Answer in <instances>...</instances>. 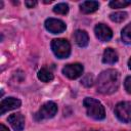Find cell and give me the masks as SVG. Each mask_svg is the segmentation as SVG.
I'll list each match as a JSON object with an SVG mask.
<instances>
[{
  "label": "cell",
  "mask_w": 131,
  "mask_h": 131,
  "mask_svg": "<svg viewBox=\"0 0 131 131\" xmlns=\"http://www.w3.org/2000/svg\"><path fill=\"white\" fill-rule=\"evenodd\" d=\"M120 86V74L115 69H107L99 74L96 80V89L99 93L108 95L118 90Z\"/></svg>",
  "instance_id": "cell-1"
},
{
  "label": "cell",
  "mask_w": 131,
  "mask_h": 131,
  "mask_svg": "<svg viewBox=\"0 0 131 131\" xmlns=\"http://www.w3.org/2000/svg\"><path fill=\"white\" fill-rule=\"evenodd\" d=\"M83 105L86 108V114L88 117L94 120H103L105 118V111L102 103L92 97H86L83 100Z\"/></svg>",
  "instance_id": "cell-2"
},
{
  "label": "cell",
  "mask_w": 131,
  "mask_h": 131,
  "mask_svg": "<svg viewBox=\"0 0 131 131\" xmlns=\"http://www.w3.org/2000/svg\"><path fill=\"white\" fill-rule=\"evenodd\" d=\"M51 49L57 58H67L71 54V45L69 41L62 38L53 39L51 42Z\"/></svg>",
  "instance_id": "cell-3"
},
{
  "label": "cell",
  "mask_w": 131,
  "mask_h": 131,
  "mask_svg": "<svg viewBox=\"0 0 131 131\" xmlns=\"http://www.w3.org/2000/svg\"><path fill=\"white\" fill-rule=\"evenodd\" d=\"M57 113V104L53 101H47L45 102L39 111L35 114L34 118L36 121H42V120H47L53 118Z\"/></svg>",
  "instance_id": "cell-4"
},
{
  "label": "cell",
  "mask_w": 131,
  "mask_h": 131,
  "mask_svg": "<svg viewBox=\"0 0 131 131\" xmlns=\"http://www.w3.org/2000/svg\"><path fill=\"white\" fill-rule=\"evenodd\" d=\"M116 117L123 123L131 122V101H121L115 106Z\"/></svg>",
  "instance_id": "cell-5"
},
{
  "label": "cell",
  "mask_w": 131,
  "mask_h": 131,
  "mask_svg": "<svg viewBox=\"0 0 131 131\" xmlns=\"http://www.w3.org/2000/svg\"><path fill=\"white\" fill-rule=\"evenodd\" d=\"M83 71H84L83 66L79 62H75V63L66 64L62 69V74L66 77H68L69 79L74 80V79L81 77L83 74Z\"/></svg>",
  "instance_id": "cell-6"
},
{
  "label": "cell",
  "mask_w": 131,
  "mask_h": 131,
  "mask_svg": "<svg viewBox=\"0 0 131 131\" xmlns=\"http://www.w3.org/2000/svg\"><path fill=\"white\" fill-rule=\"evenodd\" d=\"M44 26H45V29L52 34H60L67 29V25L61 19L52 18V17L47 18L44 23Z\"/></svg>",
  "instance_id": "cell-7"
},
{
  "label": "cell",
  "mask_w": 131,
  "mask_h": 131,
  "mask_svg": "<svg viewBox=\"0 0 131 131\" xmlns=\"http://www.w3.org/2000/svg\"><path fill=\"white\" fill-rule=\"evenodd\" d=\"M94 33L96 38L101 42H107L113 37L112 29L104 24H97L94 28Z\"/></svg>",
  "instance_id": "cell-8"
},
{
  "label": "cell",
  "mask_w": 131,
  "mask_h": 131,
  "mask_svg": "<svg viewBox=\"0 0 131 131\" xmlns=\"http://www.w3.org/2000/svg\"><path fill=\"white\" fill-rule=\"evenodd\" d=\"M20 104H21V101L18 98H15V97L4 98L0 102V115H4L6 112L15 110L19 107Z\"/></svg>",
  "instance_id": "cell-9"
},
{
  "label": "cell",
  "mask_w": 131,
  "mask_h": 131,
  "mask_svg": "<svg viewBox=\"0 0 131 131\" xmlns=\"http://www.w3.org/2000/svg\"><path fill=\"white\" fill-rule=\"evenodd\" d=\"M7 121L15 131H21L25 128V117L20 113L11 114Z\"/></svg>",
  "instance_id": "cell-10"
},
{
  "label": "cell",
  "mask_w": 131,
  "mask_h": 131,
  "mask_svg": "<svg viewBox=\"0 0 131 131\" xmlns=\"http://www.w3.org/2000/svg\"><path fill=\"white\" fill-rule=\"evenodd\" d=\"M74 39L79 47H86L89 43V36L84 30H77L74 33Z\"/></svg>",
  "instance_id": "cell-11"
},
{
  "label": "cell",
  "mask_w": 131,
  "mask_h": 131,
  "mask_svg": "<svg viewBox=\"0 0 131 131\" xmlns=\"http://www.w3.org/2000/svg\"><path fill=\"white\" fill-rule=\"evenodd\" d=\"M119 59L118 53L115 49L108 47L103 51V55H102V62L106 63V64H114L115 62H117Z\"/></svg>",
  "instance_id": "cell-12"
},
{
  "label": "cell",
  "mask_w": 131,
  "mask_h": 131,
  "mask_svg": "<svg viewBox=\"0 0 131 131\" xmlns=\"http://www.w3.org/2000/svg\"><path fill=\"white\" fill-rule=\"evenodd\" d=\"M98 7L99 3L97 1H84L80 4V10L85 14H89L96 11Z\"/></svg>",
  "instance_id": "cell-13"
},
{
  "label": "cell",
  "mask_w": 131,
  "mask_h": 131,
  "mask_svg": "<svg viewBox=\"0 0 131 131\" xmlns=\"http://www.w3.org/2000/svg\"><path fill=\"white\" fill-rule=\"evenodd\" d=\"M37 77L41 82H44V83H48L53 80V74L47 68H42L41 70H39Z\"/></svg>",
  "instance_id": "cell-14"
},
{
  "label": "cell",
  "mask_w": 131,
  "mask_h": 131,
  "mask_svg": "<svg viewBox=\"0 0 131 131\" xmlns=\"http://www.w3.org/2000/svg\"><path fill=\"white\" fill-rule=\"evenodd\" d=\"M121 38L122 41L126 44L131 45V23L128 24L121 32Z\"/></svg>",
  "instance_id": "cell-15"
},
{
  "label": "cell",
  "mask_w": 131,
  "mask_h": 131,
  "mask_svg": "<svg viewBox=\"0 0 131 131\" xmlns=\"http://www.w3.org/2000/svg\"><path fill=\"white\" fill-rule=\"evenodd\" d=\"M127 12L125 11H116L110 14V19L114 23H122L127 18Z\"/></svg>",
  "instance_id": "cell-16"
},
{
  "label": "cell",
  "mask_w": 131,
  "mask_h": 131,
  "mask_svg": "<svg viewBox=\"0 0 131 131\" xmlns=\"http://www.w3.org/2000/svg\"><path fill=\"white\" fill-rule=\"evenodd\" d=\"M111 8H124L128 5H131V0H113L108 3Z\"/></svg>",
  "instance_id": "cell-17"
},
{
  "label": "cell",
  "mask_w": 131,
  "mask_h": 131,
  "mask_svg": "<svg viewBox=\"0 0 131 131\" xmlns=\"http://www.w3.org/2000/svg\"><path fill=\"white\" fill-rule=\"evenodd\" d=\"M53 12L57 14H67L69 12V5L67 3H58L53 7Z\"/></svg>",
  "instance_id": "cell-18"
},
{
  "label": "cell",
  "mask_w": 131,
  "mask_h": 131,
  "mask_svg": "<svg viewBox=\"0 0 131 131\" xmlns=\"http://www.w3.org/2000/svg\"><path fill=\"white\" fill-rule=\"evenodd\" d=\"M81 84L85 87H91L93 85V76L91 74H87L86 76H84V78L81 81Z\"/></svg>",
  "instance_id": "cell-19"
},
{
  "label": "cell",
  "mask_w": 131,
  "mask_h": 131,
  "mask_svg": "<svg viewBox=\"0 0 131 131\" xmlns=\"http://www.w3.org/2000/svg\"><path fill=\"white\" fill-rule=\"evenodd\" d=\"M124 87H125V90L127 91V93L131 94V76L126 77V79L124 81Z\"/></svg>",
  "instance_id": "cell-20"
},
{
  "label": "cell",
  "mask_w": 131,
  "mask_h": 131,
  "mask_svg": "<svg viewBox=\"0 0 131 131\" xmlns=\"http://www.w3.org/2000/svg\"><path fill=\"white\" fill-rule=\"evenodd\" d=\"M25 5L28 7V8H33L34 6H36L37 5V1H26L25 2Z\"/></svg>",
  "instance_id": "cell-21"
},
{
  "label": "cell",
  "mask_w": 131,
  "mask_h": 131,
  "mask_svg": "<svg viewBox=\"0 0 131 131\" xmlns=\"http://www.w3.org/2000/svg\"><path fill=\"white\" fill-rule=\"evenodd\" d=\"M0 131H9V129L4 124H0Z\"/></svg>",
  "instance_id": "cell-22"
},
{
  "label": "cell",
  "mask_w": 131,
  "mask_h": 131,
  "mask_svg": "<svg viewBox=\"0 0 131 131\" xmlns=\"http://www.w3.org/2000/svg\"><path fill=\"white\" fill-rule=\"evenodd\" d=\"M128 68H129V70H131V57L128 60Z\"/></svg>",
  "instance_id": "cell-23"
},
{
  "label": "cell",
  "mask_w": 131,
  "mask_h": 131,
  "mask_svg": "<svg viewBox=\"0 0 131 131\" xmlns=\"http://www.w3.org/2000/svg\"><path fill=\"white\" fill-rule=\"evenodd\" d=\"M91 131H97V130H91Z\"/></svg>",
  "instance_id": "cell-24"
}]
</instances>
